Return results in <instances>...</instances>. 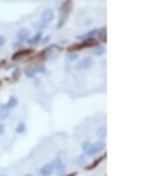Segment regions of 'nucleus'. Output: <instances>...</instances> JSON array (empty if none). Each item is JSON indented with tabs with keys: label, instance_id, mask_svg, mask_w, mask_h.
<instances>
[{
	"label": "nucleus",
	"instance_id": "obj_9",
	"mask_svg": "<svg viewBox=\"0 0 160 176\" xmlns=\"http://www.w3.org/2000/svg\"><path fill=\"white\" fill-rule=\"evenodd\" d=\"M40 39H41V33L39 32V33L36 34L33 37H31L30 39H28V43L30 45H36L40 41Z\"/></svg>",
	"mask_w": 160,
	"mask_h": 176
},
{
	"label": "nucleus",
	"instance_id": "obj_18",
	"mask_svg": "<svg viewBox=\"0 0 160 176\" xmlns=\"http://www.w3.org/2000/svg\"><path fill=\"white\" fill-rule=\"evenodd\" d=\"M7 110H2L0 109V119H5L8 116V112H6Z\"/></svg>",
	"mask_w": 160,
	"mask_h": 176
},
{
	"label": "nucleus",
	"instance_id": "obj_2",
	"mask_svg": "<svg viewBox=\"0 0 160 176\" xmlns=\"http://www.w3.org/2000/svg\"><path fill=\"white\" fill-rule=\"evenodd\" d=\"M92 64V60L90 57H85V58L80 60L79 61H78L75 66L74 69L76 71H83V70H86L88 68H90Z\"/></svg>",
	"mask_w": 160,
	"mask_h": 176
},
{
	"label": "nucleus",
	"instance_id": "obj_6",
	"mask_svg": "<svg viewBox=\"0 0 160 176\" xmlns=\"http://www.w3.org/2000/svg\"><path fill=\"white\" fill-rule=\"evenodd\" d=\"M54 165L52 163H48L43 165L40 169V174L42 176H50L54 172Z\"/></svg>",
	"mask_w": 160,
	"mask_h": 176
},
{
	"label": "nucleus",
	"instance_id": "obj_17",
	"mask_svg": "<svg viewBox=\"0 0 160 176\" xmlns=\"http://www.w3.org/2000/svg\"><path fill=\"white\" fill-rule=\"evenodd\" d=\"M68 58H69V60H78V54H77V53H70L68 54Z\"/></svg>",
	"mask_w": 160,
	"mask_h": 176
},
{
	"label": "nucleus",
	"instance_id": "obj_14",
	"mask_svg": "<svg viewBox=\"0 0 160 176\" xmlns=\"http://www.w3.org/2000/svg\"><path fill=\"white\" fill-rule=\"evenodd\" d=\"M98 134H99V136L102 137V138L106 137V135H107V131H106V126H100V128L98 129Z\"/></svg>",
	"mask_w": 160,
	"mask_h": 176
},
{
	"label": "nucleus",
	"instance_id": "obj_5",
	"mask_svg": "<svg viewBox=\"0 0 160 176\" xmlns=\"http://www.w3.org/2000/svg\"><path fill=\"white\" fill-rule=\"evenodd\" d=\"M18 104V100L14 97H12L8 100V102L4 104V105L0 106V109L2 110H9V109H13L14 107H16Z\"/></svg>",
	"mask_w": 160,
	"mask_h": 176
},
{
	"label": "nucleus",
	"instance_id": "obj_22",
	"mask_svg": "<svg viewBox=\"0 0 160 176\" xmlns=\"http://www.w3.org/2000/svg\"><path fill=\"white\" fill-rule=\"evenodd\" d=\"M24 176H34L32 174H25Z\"/></svg>",
	"mask_w": 160,
	"mask_h": 176
},
{
	"label": "nucleus",
	"instance_id": "obj_1",
	"mask_svg": "<svg viewBox=\"0 0 160 176\" xmlns=\"http://www.w3.org/2000/svg\"><path fill=\"white\" fill-rule=\"evenodd\" d=\"M105 146H106V143L103 141H97V142H95L94 144H92L91 148L86 151V154L88 155V156H94V155H96V154H98V153H100L102 150H104V148H105Z\"/></svg>",
	"mask_w": 160,
	"mask_h": 176
},
{
	"label": "nucleus",
	"instance_id": "obj_19",
	"mask_svg": "<svg viewBox=\"0 0 160 176\" xmlns=\"http://www.w3.org/2000/svg\"><path fill=\"white\" fill-rule=\"evenodd\" d=\"M34 69L36 72H44V71H46V68H45V66H43V65L36 66V68H34Z\"/></svg>",
	"mask_w": 160,
	"mask_h": 176
},
{
	"label": "nucleus",
	"instance_id": "obj_8",
	"mask_svg": "<svg viewBox=\"0 0 160 176\" xmlns=\"http://www.w3.org/2000/svg\"><path fill=\"white\" fill-rule=\"evenodd\" d=\"M24 73H25V75H26V77H27V78H34L37 72H36V71H35L34 68H32V67H29V68L25 69Z\"/></svg>",
	"mask_w": 160,
	"mask_h": 176
},
{
	"label": "nucleus",
	"instance_id": "obj_13",
	"mask_svg": "<svg viewBox=\"0 0 160 176\" xmlns=\"http://www.w3.org/2000/svg\"><path fill=\"white\" fill-rule=\"evenodd\" d=\"M99 35V37L101 38V40H103V42H106V27H103V29H100V31H98L97 33Z\"/></svg>",
	"mask_w": 160,
	"mask_h": 176
},
{
	"label": "nucleus",
	"instance_id": "obj_12",
	"mask_svg": "<svg viewBox=\"0 0 160 176\" xmlns=\"http://www.w3.org/2000/svg\"><path fill=\"white\" fill-rule=\"evenodd\" d=\"M98 33V29H92V30H90L88 31V33H85V35L81 36H78V38H90V37H92L95 34Z\"/></svg>",
	"mask_w": 160,
	"mask_h": 176
},
{
	"label": "nucleus",
	"instance_id": "obj_23",
	"mask_svg": "<svg viewBox=\"0 0 160 176\" xmlns=\"http://www.w3.org/2000/svg\"><path fill=\"white\" fill-rule=\"evenodd\" d=\"M0 176H6V175H5V174H1Z\"/></svg>",
	"mask_w": 160,
	"mask_h": 176
},
{
	"label": "nucleus",
	"instance_id": "obj_10",
	"mask_svg": "<svg viewBox=\"0 0 160 176\" xmlns=\"http://www.w3.org/2000/svg\"><path fill=\"white\" fill-rule=\"evenodd\" d=\"M104 53H105V48L102 47V46L96 47L93 49V54L96 55V56H101V55H103Z\"/></svg>",
	"mask_w": 160,
	"mask_h": 176
},
{
	"label": "nucleus",
	"instance_id": "obj_15",
	"mask_svg": "<svg viewBox=\"0 0 160 176\" xmlns=\"http://www.w3.org/2000/svg\"><path fill=\"white\" fill-rule=\"evenodd\" d=\"M101 161H103V157H101L100 158H98V160H96L95 162H93L92 164H90V165H89V167H86L85 169H86V170H92V169L95 168L98 164L101 163Z\"/></svg>",
	"mask_w": 160,
	"mask_h": 176
},
{
	"label": "nucleus",
	"instance_id": "obj_7",
	"mask_svg": "<svg viewBox=\"0 0 160 176\" xmlns=\"http://www.w3.org/2000/svg\"><path fill=\"white\" fill-rule=\"evenodd\" d=\"M17 38L20 40V41H26L29 39V36H30V30L28 29H21L20 30H18L17 34H16Z\"/></svg>",
	"mask_w": 160,
	"mask_h": 176
},
{
	"label": "nucleus",
	"instance_id": "obj_21",
	"mask_svg": "<svg viewBox=\"0 0 160 176\" xmlns=\"http://www.w3.org/2000/svg\"><path fill=\"white\" fill-rule=\"evenodd\" d=\"M4 132H5V126L0 123V135H1Z\"/></svg>",
	"mask_w": 160,
	"mask_h": 176
},
{
	"label": "nucleus",
	"instance_id": "obj_11",
	"mask_svg": "<svg viewBox=\"0 0 160 176\" xmlns=\"http://www.w3.org/2000/svg\"><path fill=\"white\" fill-rule=\"evenodd\" d=\"M25 131H26V125L24 123H23V122L19 123L18 126L15 127V132L17 133H23Z\"/></svg>",
	"mask_w": 160,
	"mask_h": 176
},
{
	"label": "nucleus",
	"instance_id": "obj_16",
	"mask_svg": "<svg viewBox=\"0 0 160 176\" xmlns=\"http://www.w3.org/2000/svg\"><path fill=\"white\" fill-rule=\"evenodd\" d=\"M92 143L90 141H85L82 143V149L85 150V151H87L90 148H91Z\"/></svg>",
	"mask_w": 160,
	"mask_h": 176
},
{
	"label": "nucleus",
	"instance_id": "obj_20",
	"mask_svg": "<svg viewBox=\"0 0 160 176\" xmlns=\"http://www.w3.org/2000/svg\"><path fill=\"white\" fill-rule=\"evenodd\" d=\"M6 43V38L3 35H0V47L5 46Z\"/></svg>",
	"mask_w": 160,
	"mask_h": 176
},
{
	"label": "nucleus",
	"instance_id": "obj_4",
	"mask_svg": "<svg viewBox=\"0 0 160 176\" xmlns=\"http://www.w3.org/2000/svg\"><path fill=\"white\" fill-rule=\"evenodd\" d=\"M52 164L54 165V169L56 171V173H57L58 174L63 173V172L66 170L65 164L61 162V160L60 158H55V159L52 162Z\"/></svg>",
	"mask_w": 160,
	"mask_h": 176
},
{
	"label": "nucleus",
	"instance_id": "obj_3",
	"mask_svg": "<svg viewBox=\"0 0 160 176\" xmlns=\"http://www.w3.org/2000/svg\"><path fill=\"white\" fill-rule=\"evenodd\" d=\"M54 18V13L51 9H46L42 12L41 14V22L43 24L50 23Z\"/></svg>",
	"mask_w": 160,
	"mask_h": 176
}]
</instances>
